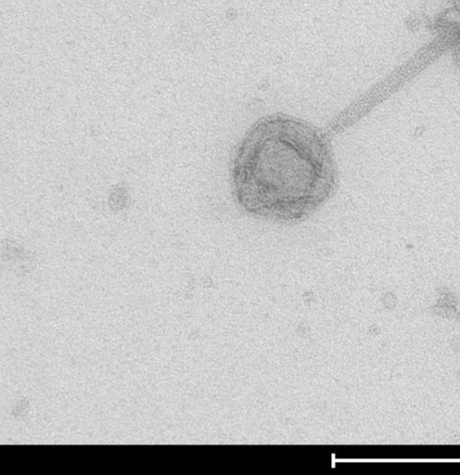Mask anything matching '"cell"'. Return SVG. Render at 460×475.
Returning <instances> with one entry per match:
<instances>
[{
    "mask_svg": "<svg viewBox=\"0 0 460 475\" xmlns=\"http://www.w3.org/2000/svg\"><path fill=\"white\" fill-rule=\"evenodd\" d=\"M230 187L239 210L279 225L305 222L338 191L339 170L328 133L299 117H261L235 147Z\"/></svg>",
    "mask_w": 460,
    "mask_h": 475,
    "instance_id": "cell-1",
    "label": "cell"
}]
</instances>
